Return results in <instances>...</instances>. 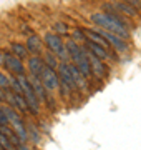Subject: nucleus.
<instances>
[{
    "label": "nucleus",
    "instance_id": "f257e3e1",
    "mask_svg": "<svg viewBox=\"0 0 141 150\" xmlns=\"http://www.w3.org/2000/svg\"><path fill=\"white\" fill-rule=\"evenodd\" d=\"M90 20H91V23L98 25L100 28L108 30V32L121 37L123 40H128L130 38V27H128V23L123 18L108 15L105 12H96V13H91L90 15Z\"/></svg>",
    "mask_w": 141,
    "mask_h": 150
},
{
    "label": "nucleus",
    "instance_id": "f03ea898",
    "mask_svg": "<svg viewBox=\"0 0 141 150\" xmlns=\"http://www.w3.org/2000/svg\"><path fill=\"white\" fill-rule=\"evenodd\" d=\"M17 79H18L20 87H22V95L25 98V102H27L28 112L32 113V115H38L40 113V100L35 95L33 87L30 83V80H28V77H25V74H23V75H17Z\"/></svg>",
    "mask_w": 141,
    "mask_h": 150
},
{
    "label": "nucleus",
    "instance_id": "7ed1b4c3",
    "mask_svg": "<svg viewBox=\"0 0 141 150\" xmlns=\"http://www.w3.org/2000/svg\"><path fill=\"white\" fill-rule=\"evenodd\" d=\"M2 110L5 112L7 115V120H8V125H12V130L18 135L20 142H27L28 140V132H27V127H25V122L22 120V117L15 112V108L10 107V105H3Z\"/></svg>",
    "mask_w": 141,
    "mask_h": 150
},
{
    "label": "nucleus",
    "instance_id": "20e7f679",
    "mask_svg": "<svg viewBox=\"0 0 141 150\" xmlns=\"http://www.w3.org/2000/svg\"><path fill=\"white\" fill-rule=\"evenodd\" d=\"M83 47H85V45H83ZM85 50H87V57H88V62H90L91 75H93V77H96L98 80H103L105 77L108 75V67L105 65L103 60H100L98 57H95V55H93L87 47H85Z\"/></svg>",
    "mask_w": 141,
    "mask_h": 150
},
{
    "label": "nucleus",
    "instance_id": "39448f33",
    "mask_svg": "<svg viewBox=\"0 0 141 150\" xmlns=\"http://www.w3.org/2000/svg\"><path fill=\"white\" fill-rule=\"evenodd\" d=\"M40 80L43 83V87L47 88L48 92H53L58 88L60 85V80H58V74H57V70L55 69H50L45 65L43 70H42V74H40Z\"/></svg>",
    "mask_w": 141,
    "mask_h": 150
},
{
    "label": "nucleus",
    "instance_id": "423d86ee",
    "mask_svg": "<svg viewBox=\"0 0 141 150\" xmlns=\"http://www.w3.org/2000/svg\"><path fill=\"white\" fill-rule=\"evenodd\" d=\"M95 30L101 33V35L105 37V40L110 43V47H113L116 52H128V48H130L128 40H123L121 37H118V35L108 32V30H103V28H95Z\"/></svg>",
    "mask_w": 141,
    "mask_h": 150
},
{
    "label": "nucleus",
    "instance_id": "0eeeda50",
    "mask_svg": "<svg viewBox=\"0 0 141 150\" xmlns=\"http://www.w3.org/2000/svg\"><path fill=\"white\" fill-rule=\"evenodd\" d=\"M68 70H70V75H71V79H73V82H75L78 92L88 93V92H90V87H88V79L87 77L78 70V67H76L75 64H70V62H68Z\"/></svg>",
    "mask_w": 141,
    "mask_h": 150
},
{
    "label": "nucleus",
    "instance_id": "6e6552de",
    "mask_svg": "<svg viewBox=\"0 0 141 150\" xmlns=\"http://www.w3.org/2000/svg\"><path fill=\"white\" fill-rule=\"evenodd\" d=\"M43 45H47V48H48L52 54H55V55L65 47V43H63L61 37H60L58 33H53V32H47V33H45Z\"/></svg>",
    "mask_w": 141,
    "mask_h": 150
},
{
    "label": "nucleus",
    "instance_id": "1a4fd4ad",
    "mask_svg": "<svg viewBox=\"0 0 141 150\" xmlns=\"http://www.w3.org/2000/svg\"><path fill=\"white\" fill-rule=\"evenodd\" d=\"M30 83H32L33 87V92H35V95H37V98L40 100V103H47L48 102V97H50V92L47 90L43 87V83H42V80H40V77H35V75H30Z\"/></svg>",
    "mask_w": 141,
    "mask_h": 150
},
{
    "label": "nucleus",
    "instance_id": "9d476101",
    "mask_svg": "<svg viewBox=\"0 0 141 150\" xmlns=\"http://www.w3.org/2000/svg\"><path fill=\"white\" fill-rule=\"evenodd\" d=\"M7 69L10 70L13 75H23L25 74V67H23V62L18 57H15L13 54H5V64H3Z\"/></svg>",
    "mask_w": 141,
    "mask_h": 150
},
{
    "label": "nucleus",
    "instance_id": "9b49d317",
    "mask_svg": "<svg viewBox=\"0 0 141 150\" xmlns=\"http://www.w3.org/2000/svg\"><path fill=\"white\" fill-rule=\"evenodd\" d=\"M83 45H85V47H87L88 50H90V52H91V54L95 55V57H98V59L103 60V62H105V60H111V59H113V55L110 54L106 48L100 47V45H96V43L90 42V40H87V42L83 43Z\"/></svg>",
    "mask_w": 141,
    "mask_h": 150
},
{
    "label": "nucleus",
    "instance_id": "f8f14e48",
    "mask_svg": "<svg viewBox=\"0 0 141 150\" xmlns=\"http://www.w3.org/2000/svg\"><path fill=\"white\" fill-rule=\"evenodd\" d=\"M25 47H27L28 54L32 55H40L42 50H43V40L38 37V35H30L25 42Z\"/></svg>",
    "mask_w": 141,
    "mask_h": 150
},
{
    "label": "nucleus",
    "instance_id": "ddd939ff",
    "mask_svg": "<svg viewBox=\"0 0 141 150\" xmlns=\"http://www.w3.org/2000/svg\"><path fill=\"white\" fill-rule=\"evenodd\" d=\"M43 67H45L43 59H42L40 55H32V57H28V72H30V75L40 77Z\"/></svg>",
    "mask_w": 141,
    "mask_h": 150
},
{
    "label": "nucleus",
    "instance_id": "4468645a",
    "mask_svg": "<svg viewBox=\"0 0 141 150\" xmlns=\"http://www.w3.org/2000/svg\"><path fill=\"white\" fill-rule=\"evenodd\" d=\"M114 7L118 8V12L121 13V15L138 17V8H136V7H133L131 4H128V2H116V4H114Z\"/></svg>",
    "mask_w": 141,
    "mask_h": 150
},
{
    "label": "nucleus",
    "instance_id": "2eb2a0df",
    "mask_svg": "<svg viewBox=\"0 0 141 150\" xmlns=\"http://www.w3.org/2000/svg\"><path fill=\"white\" fill-rule=\"evenodd\" d=\"M10 50H12V54L15 55V57H18L20 60L28 59V50H27V47H25L23 43H12Z\"/></svg>",
    "mask_w": 141,
    "mask_h": 150
},
{
    "label": "nucleus",
    "instance_id": "dca6fc26",
    "mask_svg": "<svg viewBox=\"0 0 141 150\" xmlns=\"http://www.w3.org/2000/svg\"><path fill=\"white\" fill-rule=\"evenodd\" d=\"M42 59H43V64L47 65V67H50V69H55V70H57V67H58V64H60L58 57H57L55 54H52L50 50L43 55V57H42Z\"/></svg>",
    "mask_w": 141,
    "mask_h": 150
},
{
    "label": "nucleus",
    "instance_id": "f3484780",
    "mask_svg": "<svg viewBox=\"0 0 141 150\" xmlns=\"http://www.w3.org/2000/svg\"><path fill=\"white\" fill-rule=\"evenodd\" d=\"M13 98H15V108H18L20 112H28V107H27V102H25V98H23L22 93H15L13 92Z\"/></svg>",
    "mask_w": 141,
    "mask_h": 150
},
{
    "label": "nucleus",
    "instance_id": "a211bd4d",
    "mask_svg": "<svg viewBox=\"0 0 141 150\" xmlns=\"http://www.w3.org/2000/svg\"><path fill=\"white\" fill-rule=\"evenodd\" d=\"M71 40H73V42L85 43L88 38H87V33H85V30H80V28H76V30H73V32H71Z\"/></svg>",
    "mask_w": 141,
    "mask_h": 150
},
{
    "label": "nucleus",
    "instance_id": "6ab92c4d",
    "mask_svg": "<svg viewBox=\"0 0 141 150\" xmlns=\"http://www.w3.org/2000/svg\"><path fill=\"white\" fill-rule=\"evenodd\" d=\"M27 132H28V139H32L33 144H38L40 135H38V130H37V127H35V123H28Z\"/></svg>",
    "mask_w": 141,
    "mask_h": 150
},
{
    "label": "nucleus",
    "instance_id": "aec40b11",
    "mask_svg": "<svg viewBox=\"0 0 141 150\" xmlns=\"http://www.w3.org/2000/svg\"><path fill=\"white\" fill-rule=\"evenodd\" d=\"M8 82H10L12 92H15V93H22V87H20V82H18V79H17V75L12 74L10 77H8Z\"/></svg>",
    "mask_w": 141,
    "mask_h": 150
},
{
    "label": "nucleus",
    "instance_id": "412c9836",
    "mask_svg": "<svg viewBox=\"0 0 141 150\" xmlns=\"http://www.w3.org/2000/svg\"><path fill=\"white\" fill-rule=\"evenodd\" d=\"M53 28H55V32H58L60 35H66L68 33V25L63 23V22H57Z\"/></svg>",
    "mask_w": 141,
    "mask_h": 150
},
{
    "label": "nucleus",
    "instance_id": "4be33fe9",
    "mask_svg": "<svg viewBox=\"0 0 141 150\" xmlns=\"http://www.w3.org/2000/svg\"><path fill=\"white\" fill-rule=\"evenodd\" d=\"M0 88H3V90H8V88H10V82H8V77H7L3 72H0Z\"/></svg>",
    "mask_w": 141,
    "mask_h": 150
},
{
    "label": "nucleus",
    "instance_id": "5701e85b",
    "mask_svg": "<svg viewBox=\"0 0 141 150\" xmlns=\"http://www.w3.org/2000/svg\"><path fill=\"white\" fill-rule=\"evenodd\" d=\"M0 125H8V120H7V115H5V112L2 110V107H0Z\"/></svg>",
    "mask_w": 141,
    "mask_h": 150
},
{
    "label": "nucleus",
    "instance_id": "b1692460",
    "mask_svg": "<svg viewBox=\"0 0 141 150\" xmlns=\"http://www.w3.org/2000/svg\"><path fill=\"white\" fill-rule=\"evenodd\" d=\"M125 2L131 4V5H133V7H136V8H138V7H141V0H125Z\"/></svg>",
    "mask_w": 141,
    "mask_h": 150
},
{
    "label": "nucleus",
    "instance_id": "393cba45",
    "mask_svg": "<svg viewBox=\"0 0 141 150\" xmlns=\"http://www.w3.org/2000/svg\"><path fill=\"white\" fill-rule=\"evenodd\" d=\"M5 102V90L3 88H0V103Z\"/></svg>",
    "mask_w": 141,
    "mask_h": 150
},
{
    "label": "nucleus",
    "instance_id": "a878e982",
    "mask_svg": "<svg viewBox=\"0 0 141 150\" xmlns=\"http://www.w3.org/2000/svg\"><path fill=\"white\" fill-rule=\"evenodd\" d=\"M3 64H5V54L0 50V65H3Z\"/></svg>",
    "mask_w": 141,
    "mask_h": 150
},
{
    "label": "nucleus",
    "instance_id": "bb28decb",
    "mask_svg": "<svg viewBox=\"0 0 141 150\" xmlns=\"http://www.w3.org/2000/svg\"><path fill=\"white\" fill-rule=\"evenodd\" d=\"M17 149H18V150H28V147H25L23 144H18V145H17Z\"/></svg>",
    "mask_w": 141,
    "mask_h": 150
}]
</instances>
